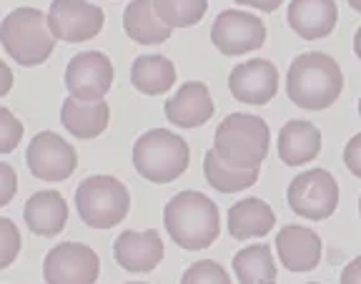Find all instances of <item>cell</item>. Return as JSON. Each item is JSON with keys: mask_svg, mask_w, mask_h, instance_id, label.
<instances>
[{"mask_svg": "<svg viewBox=\"0 0 361 284\" xmlns=\"http://www.w3.org/2000/svg\"><path fill=\"white\" fill-rule=\"evenodd\" d=\"M271 131L264 119L254 114H231L219 124L214 148L233 169H261L269 156Z\"/></svg>", "mask_w": 361, "mask_h": 284, "instance_id": "cell-3", "label": "cell"}, {"mask_svg": "<svg viewBox=\"0 0 361 284\" xmlns=\"http://www.w3.org/2000/svg\"><path fill=\"white\" fill-rule=\"evenodd\" d=\"M276 252L288 272H311L322 261L324 244L314 229L288 224L276 234Z\"/></svg>", "mask_w": 361, "mask_h": 284, "instance_id": "cell-15", "label": "cell"}, {"mask_svg": "<svg viewBox=\"0 0 361 284\" xmlns=\"http://www.w3.org/2000/svg\"><path fill=\"white\" fill-rule=\"evenodd\" d=\"M123 28L128 33V38L141 43V46L166 43V40H171V33H173V28H169L156 16L153 0H130L123 13Z\"/></svg>", "mask_w": 361, "mask_h": 284, "instance_id": "cell-22", "label": "cell"}, {"mask_svg": "<svg viewBox=\"0 0 361 284\" xmlns=\"http://www.w3.org/2000/svg\"><path fill=\"white\" fill-rule=\"evenodd\" d=\"M20 247H23V239H20V232H18L16 222L0 216V269H8L13 261L18 259Z\"/></svg>", "mask_w": 361, "mask_h": 284, "instance_id": "cell-28", "label": "cell"}, {"mask_svg": "<svg viewBox=\"0 0 361 284\" xmlns=\"http://www.w3.org/2000/svg\"><path fill=\"white\" fill-rule=\"evenodd\" d=\"M23 124L8 108H0V154H11L16 151L23 138Z\"/></svg>", "mask_w": 361, "mask_h": 284, "instance_id": "cell-29", "label": "cell"}, {"mask_svg": "<svg viewBox=\"0 0 361 284\" xmlns=\"http://www.w3.org/2000/svg\"><path fill=\"white\" fill-rule=\"evenodd\" d=\"M188 143L169 129H151L133 143V166L146 182H176L188 169Z\"/></svg>", "mask_w": 361, "mask_h": 284, "instance_id": "cell-5", "label": "cell"}, {"mask_svg": "<svg viewBox=\"0 0 361 284\" xmlns=\"http://www.w3.org/2000/svg\"><path fill=\"white\" fill-rule=\"evenodd\" d=\"M106 25V13L88 0H53L48 11V28L63 43L93 40Z\"/></svg>", "mask_w": 361, "mask_h": 284, "instance_id": "cell-9", "label": "cell"}, {"mask_svg": "<svg viewBox=\"0 0 361 284\" xmlns=\"http://www.w3.org/2000/svg\"><path fill=\"white\" fill-rule=\"evenodd\" d=\"M354 53L359 56V61H361V28L354 33Z\"/></svg>", "mask_w": 361, "mask_h": 284, "instance_id": "cell-35", "label": "cell"}, {"mask_svg": "<svg viewBox=\"0 0 361 284\" xmlns=\"http://www.w3.org/2000/svg\"><path fill=\"white\" fill-rule=\"evenodd\" d=\"M228 88L236 101L266 106L279 93V71L274 63L264 58L238 63L228 76Z\"/></svg>", "mask_w": 361, "mask_h": 284, "instance_id": "cell-13", "label": "cell"}, {"mask_svg": "<svg viewBox=\"0 0 361 284\" xmlns=\"http://www.w3.org/2000/svg\"><path fill=\"white\" fill-rule=\"evenodd\" d=\"M341 91H344V73L331 56L311 51L291 61L286 76V93L293 106L306 111H324L336 103Z\"/></svg>", "mask_w": 361, "mask_h": 284, "instance_id": "cell-1", "label": "cell"}, {"mask_svg": "<svg viewBox=\"0 0 361 284\" xmlns=\"http://www.w3.org/2000/svg\"><path fill=\"white\" fill-rule=\"evenodd\" d=\"M0 43L18 66L33 69L51 58L56 35L48 28V16L38 8H16L0 23Z\"/></svg>", "mask_w": 361, "mask_h": 284, "instance_id": "cell-4", "label": "cell"}, {"mask_svg": "<svg viewBox=\"0 0 361 284\" xmlns=\"http://www.w3.org/2000/svg\"><path fill=\"white\" fill-rule=\"evenodd\" d=\"M75 209L80 222L93 229H111L128 216L130 194L116 177H88L75 189Z\"/></svg>", "mask_w": 361, "mask_h": 284, "instance_id": "cell-6", "label": "cell"}, {"mask_svg": "<svg viewBox=\"0 0 361 284\" xmlns=\"http://www.w3.org/2000/svg\"><path fill=\"white\" fill-rule=\"evenodd\" d=\"M211 40L224 56L259 51L266 43V25L261 18L243 11H224L211 25Z\"/></svg>", "mask_w": 361, "mask_h": 284, "instance_id": "cell-11", "label": "cell"}, {"mask_svg": "<svg viewBox=\"0 0 361 284\" xmlns=\"http://www.w3.org/2000/svg\"><path fill=\"white\" fill-rule=\"evenodd\" d=\"M130 83L143 96H161L176 83V66L166 56H141L133 61Z\"/></svg>", "mask_w": 361, "mask_h": 284, "instance_id": "cell-23", "label": "cell"}, {"mask_svg": "<svg viewBox=\"0 0 361 284\" xmlns=\"http://www.w3.org/2000/svg\"><path fill=\"white\" fill-rule=\"evenodd\" d=\"M164 224L180 249L198 252L211 247L221 234L219 206L201 191H180L166 204Z\"/></svg>", "mask_w": 361, "mask_h": 284, "instance_id": "cell-2", "label": "cell"}, {"mask_svg": "<svg viewBox=\"0 0 361 284\" xmlns=\"http://www.w3.org/2000/svg\"><path fill=\"white\" fill-rule=\"evenodd\" d=\"M61 121L66 126L68 134H73L80 141H90V138H98L103 131L108 129V121H111V108L106 101H78V98H68L63 101L61 108Z\"/></svg>", "mask_w": 361, "mask_h": 284, "instance_id": "cell-20", "label": "cell"}, {"mask_svg": "<svg viewBox=\"0 0 361 284\" xmlns=\"http://www.w3.org/2000/svg\"><path fill=\"white\" fill-rule=\"evenodd\" d=\"M98 274H101L98 254L78 242H63L45 254V284H96Z\"/></svg>", "mask_w": 361, "mask_h": 284, "instance_id": "cell-8", "label": "cell"}, {"mask_svg": "<svg viewBox=\"0 0 361 284\" xmlns=\"http://www.w3.org/2000/svg\"><path fill=\"white\" fill-rule=\"evenodd\" d=\"M153 8L169 28H191L206 16L209 0H153Z\"/></svg>", "mask_w": 361, "mask_h": 284, "instance_id": "cell-26", "label": "cell"}, {"mask_svg": "<svg viewBox=\"0 0 361 284\" xmlns=\"http://www.w3.org/2000/svg\"><path fill=\"white\" fill-rule=\"evenodd\" d=\"M25 161H28V169L35 179L40 182H66L71 174L78 166V154L75 148L61 138L53 131H40L35 134L33 141L28 143V151H25Z\"/></svg>", "mask_w": 361, "mask_h": 284, "instance_id": "cell-10", "label": "cell"}, {"mask_svg": "<svg viewBox=\"0 0 361 284\" xmlns=\"http://www.w3.org/2000/svg\"><path fill=\"white\" fill-rule=\"evenodd\" d=\"M274 224H276V214L259 196L241 199L228 209V234L241 242L266 237L274 229Z\"/></svg>", "mask_w": 361, "mask_h": 284, "instance_id": "cell-21", "label": "cell"}, {"mask_svg": "<svg viewBox=\"0 0 361 284\" xmlns=\"http://www.w3.org/2000/svg\"><path fill=\"white\" fill-rule=\"evenodd\" d=\"M214 116L209 85L201 81H188L166 101V119L180 129H198Z\"/></svg>", "mask_w": 361, "mask_h": 284, "instance_id": "cell-16", "label": "cell"}, {"mask_svg": "<svg viewBox=\"0 0 361 284\" xmlns=\"http://www.w3.org/2000/svg\"><path fill=\"white\" fill-rule=\"evenodd\" d=\"M113 83V63L106 53L85 51L71 58L66 69V88L78 101H103Z\"/></svg>", "mask_w": 361, "mask_h": 284, "instance_id": "cell-12", "label": "cell"}, {"mask_svg": "<svg viewBox=\"0 0 361 284\" xmlns=\"http://www.w3.org/2000/svg\"><path fill=\"white\" fill-rule=\"evenodd\" d=\"M286 201L301 219L324 222L338 206V184L326 169H309L291 179Z\"/></svg>", "mask_w": 361, "mask_h": 284, "instance_id": "cell-7", "label": "cell"}, {"mask_svg": "<svg viewBox=\"0 0 361 284\" xmlns=\"http://www.w3.org/2000/svg\"><path fill=\"white\" fill-rule=\"evenodd\" d=\"M180 284H231L226 269L221 267L219 261L214 259H203V261H193L191 267L183 272Z\"/></svg>", "mask_w": 361, "mask_h": 284, "instance_id": "cell-27", "label": "cell"}, {"mask_svg": "<svg viewBox=\"0 0 361 284\" xmlns=\"http://www.w3.org/2000/svg\"><path fill=\"white\" fill-rule=\"evenodd\" d=\"M164 254H166L164 242H161V234L156 229H146V232L126 229L113 242V256H116V261H118L126 272H135V274L153 272L161 264Z\"/></svg>", "mask_w": 361, "mask_h": 284, "instance_id": "cell-14", "label": "cell"}, {"mask_svg": "<svg viewBox=\"0 0 361 284\" xmlns=\"http://www.w3.org/2000/svg\"><path fill=\"white\" fill-rule=\"evenodd\" d=\"M346 3H349V6L354 8L356 13H361V0H346Z\"/></svg>", "mask_w": 361, "mask_h": 284, "instance_id": "cell-36", "label": "cell"}, {"mask_svg": "<svg viewBox=\"0 0 361 284\" xmlns=\"http://www.w3.org/2000/svg\"><path fill=\"white\" fill-rule=\"evenodd\" d=\"M338 284H361V256H356V259H351L346 264Z\"/></svg>", "mask_w": 361, "mask_h": 284, "instance_id": "cell-32", "label": "cell"}, {"mask_svg": "<svg viewBox=\"0 0 361 284\" xmlns=\"http://www.w3.org/2000/svg\"><path fill=\"white\" fill-rule=\"evenodd\" d=\"M23 219L28 229L38 237H58L66 229L68 222V204L61 194L53 189L35 191L23 209Z\"/></svg>", "mask_w": 361, "mask_h": 284, "instance_id": "cell-18", "label": "cell"}, {"mask_svg": "<svg viewBox=\"0 0 361 284\" xmlns=\"http://www.w3.org/2000/svg\"><path fill=\"white\" fill-rule=\"evenodd\" d=\"M238 6H248V8H256V11L261 13H274L279 11V6H281L283 0H236Z\"/></svg>", "mask_w": 361, "mask_h": 284, "instance_id": "cell-33", "label": "cell"}, {"mask_svg": "<svg viewBox=\"0 0 361 284\" xmlns=\"http://www.w3.org/2000/svg\"><path fill=\"white\" fill-rule=\"evenodd\" d=\"M233 274L241 284H276V261L269 244L243 247L233 256Z\"/></svg>", "mask_w": 361, "mask_h": 284, "instance_id": "cell-25", "label": "cell"}, {"mask_svg": "<svg viewBox=\"0 0 361 284\" xmlns=\"http://www.w3.org/2000/svg\"><path fill=\"white\" fill-rule=\"evenodd\" d=\"M309 284H319V282H309Z\"/></svg>", "mask_w": 361, "mask_h": 284, "instance_id": "cell-40", "label": "cell"}, {"mask_svg": "<svg viewBox=\"0 0 361 284\" xmlns=\"http://www.w3.org/2000/svg\"><path fill=\"white\" fill-rule=\"evenodd\" d=\"M359 216H361V199H359Z\"/></svg>", "mask_w": 361, "mask_h": 284, "instance_id": "cell-39", "label": "cell"}, {"mask_svg": "<svg viewBox=\"0 0 361 284\" xmlns=\"http://www.w3.org/2000/svg\"><path fill=\"white\" fill-rule=\"evenodd\" d=\"M322 131L311 121H286L279 131V159L286 166H301L322 154Z\"/></svg>", "mask_w": 361, "mask_h": 284, "instance_id": "cell-19", "label": "cell"}, {"mask_svg": "<svg viewBox=\"0 0 361 284\" xmlns=\"http://www.w3.org/2000/svg\"><path fill=\"white\" fill-rule=\"evenodd\" d=\"M128 284H146V282H128Z\"/></svg>", "mask_w": 361, "mask_h": 284, "instance_id": "cell-37", "label": "cell"}, {"mask_svg": "<svg viewBox=\"0 0 361 284\" xmlns=\"http://www.w3.org/2000/svg\"><path fill=\"white\" fill-rule=\"evenodd\" d=\"M16 191H18V174H16V169L0 161V206L11 204L13 196H16Z\"/></svg>", "mask_w": 361, "mask_h": 284, "instance_id": "cell-30", "label": "cell"}, {"mask_svg": "<svg viewBox=\"0 0 361 284\" xmlns=\"http://www.w3.org/2000/svg\"><path fill=\"white\" fill-rule=\"evenodd\" d=\"M203 177H206L209 187L216 189V191L236 194L243 191V189H251L259 182V169H233V166H228L221 159L216 148H211L203 156Z\"/></svg>", "mask_w": 361, "mask_h": 284, "instance_id": "cell-24", "label": "cell"}, {"mask_svg": "<svg viewBox=\"0 0 361 284\" xmlns=\"http://www.w3.org/2000/svg\"><path fill=\"white\" fill-rule=\"evenodd\" d=\"M13 88V71L8 69L6 61H0V96H6Z\"/></svg>", "mask_w": 361, "mask_h": 284, "instance_id": "cell-34", "label": "cell"}, {"mask_svg": "<svg viewBox=\"0 0 361 284\" xmlns=\"http://www.w3.org/2000/svg\"><path fill=\"white\" fill-rule=\"evenodd\" d=\"M359 116H361V98H359Z\"/></svg>", "mask_w": 361, "mask_h": 284, "instance_id": "cell-38", "label": "cell"}, {"mask_svg": "<svg viewBox=\"0 0 361 284\" xmlns=\"http://www.w3.org/2000/svg\"><path fill=\"white\" fill-rule=\"evenodd\" d=\"M336 0H291L288 25L301 40H322L336 28Z\"/></svg>", "mask_w": 361, "mask_h": 284, "instance_id": "cell-17", "label": "cell"}, {"mask_svg": "<svg viewBox=\"0 0 361 284\" xmlns=\"http://www.w3.org/2000/svg\"><path fill=\"white\" fill-rule=\"evenodd\" d=\"M344 164L346 169L354 174L356 179H361V134L351 136V141L344 148Z\"/></svg>", "mask_w": 361, "mask_h": 284, "instance_id": "cell-31", "label": "cell"}]
</instances>
